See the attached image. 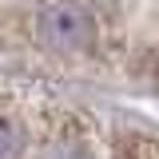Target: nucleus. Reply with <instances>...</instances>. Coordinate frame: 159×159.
I'll list each match as a JSON object with an SVG mask.
<instances>
[{"mask_svg": "<svg viewBox=\"0 0 159 159\" xmlns=\"http://www.w3.org/2000/svg\"><path fill=\"white\" fill-rule=\"evenodd\" d=\"M36 40L60 56H80L96 48L99 20L84 0H48L36 12Z\"/></svg>", "mask_w": 159, "mask_h": 159, "instance_id": "1", "label": "nucleus"}, {"mask_svg": "<svg viewBox=\"0 0 159 159\" xmlns=\"http://www.w3.org/2000/svg\"><path fill=\"white\" fill-rule=\"evenodd\" d=\"M24 155V127L16 116L0 111V159H20Z\"/></svg>", "mask_w": 159, "mask_h": 159, "instance_id": "2", "label": "nucleus"}, {"mask_svg": "<svg viewBox=\"0 0 159 159\" xmlns=\"http://www.w3.org/2000/svg\"><path fill=\"white\" fill-rule=\"evenodd\" d=\"M44 159H92L88 151H84V143L72 135H64V139H52L48 147H44Z\"/></svg>", "mask_w": 159, "mask_h": 159, "instance_id": "3", "label": "nucleus"}]
</instances>
